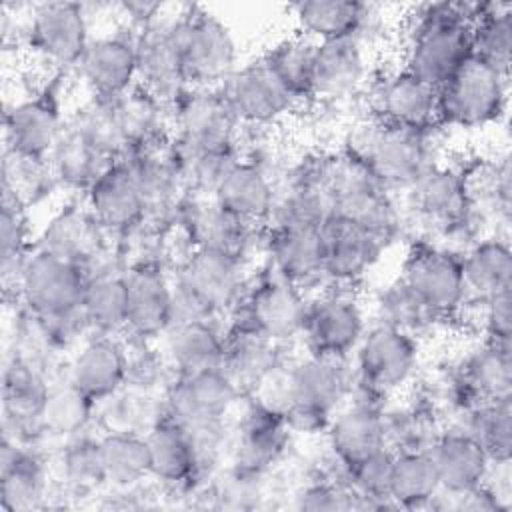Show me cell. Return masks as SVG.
<instances>
[{
	"label": "cell",
	"mask_w": 512,
	"mask_h": 512,
	"mask_svg": "<svg viewBox=\"0 0 512 512\" xmlns=\"http://www.w3.org/2000/svg\"><path fill=\"white\" fill-rule=\"evenodd\" d=\"M364 332L360 304L344 290H332L308 302L300 336L310 354L350 360Z\"/></svg>",
	"instance_id": "cell-16"
},
{
	"label": "cell",
	"mask_w": 512,
	"mask_h": 512,
	"mask_svg": "<svg viewBox=\"0 0 512 512\" xmlns=\"http://www.w3.org/2000/svg\"><path fill=\"white\" fill-rule=\"evenodd\" d=\"M400 278L442 320L458 314L468 298L462 254L436 242H418L410 248Z\"/></svg>",
	"instance_id": "cell-12"
},
{
	"label": "cell",
	"mask_w": 512,
	"mask_h": 512,
	"mask_svg": "<svg viewBox=\"0 0 512 512\" xmlns=\"http://www.w3.org/2000/svg\"><path fill=\"white\" fill-rule=\"evenodd\" d=\"M98 406L126 386V348L116 336L96 334L74 354L66 376Z\"/></svg>",
	"instance_id": "cell-26"
},
{
	"label": "cell",
	"mask_w": 512,
	"mask_h": 512,
	"mask_svg": "<svg viewBox=\"0 0 512 512\" xmlns=\"http://www.w3.org/2000/svg\"><path fill=\"white\" fill-rule=\"evenodd\" d=\"M178 16L166 20L162 12L154 24L136 32L138 86L168 106L190 88L178 40Z\"/></svg>",
	"instance_id": "cell-18"
},
{
	"label": "cell",
	"mask_w": 512,
	"mask_h": 512,
	"mask_svg": "<svg viewBox=\"0 0 512 512\" xmlns=\"http://www.w3.org/2000/svg\"><path fill=\"white\" fill-rule=\"evenodd\" d=\"M276 186L266 170L252 160H238L222 178L214 200L228 214L248 226H260L270 220Z\"/></svg>",
	"instance_id": "cell-34"
},
{
	"label": "cell",
	"mask_w": 512,
	"mask_h": 512,
	"mask_svg": "<svg viewBox=\"0 0 512 512\" xmlns=\"http://www.w3.org/2000/svg\"><path fill=\"white\" fill-rule=\"evenodd\" d=\"M352 390L358 402L382 406L384 398L402 390L418 368L416 336L388 324L364 332L354 354Z\"/></svg>",
	"instance_id": "cell-4"
},
{
	"label": "cell",
	"mask_w": 512,
	"mask_h": 512,
	"mask_svg": "<svg viewBox=\"0 0 512 512\" xmlns=\"http://www.w3.org/2000/svg\"><path fill=\"white\" fill-rule=\"evenodd\" d=\"M70 120L106 158L116 160L128 154V142L112 100L92 98Z\"/></svg>",
	"instance_id": "cell-53"
},
{
	"label": "cell",
	"mask_w": 512,
	"mask_h": 512,
	"mask_svg": "<svg viewBox=\"0 0 512 512\" xmlns=\"http://www.w3.org/2000/svg\"><path fill=\"white\" fill-rule=\"evenodd\" d=\"M60 472L74 490H94L106 484L98 438L74 436L64 440L58 456Z\"/></svg>",
	"instance_id": "cell-54"
},
{
	"label": "cell",
	"mask_w": 512,
	"mask_h": 512,
	"mask_svg": "<svg viewBox=\"0 0 512 512\" xmlns=\"http://www.w3.org/2000/svg\"><path fill=\"white\" fill-rule=\"evenodd\" d=\"M236 306L238 320L232 328L248 330L272 344L294 340L302 334L308 300L304 290L268 268Z\"/></svg>",
	"instance_id": "cell-8"
},
{
	"label": "cell",
	"mask_w": 512,
	"mask_h": 512,
	"mask_svg": "<svg viewBox=\"0 0 512 512\" xmlns=\"http://www.w3.org/2000/svg\"><path fill=\"white\" fill-rule=\"evenodd\" d=\"M48 494V474L38 452L2 436L0 446V510L24 512L40 508Z\"/></svg>",
	"instance_id": "cell-33"
},
{
	"label": "cell",
	"mask_w": 512,
	"mask_h": 512,
	"mask_svg": "<svg viewBox=\"0 0 512 512\" xmlns=\"http://www.w3.org/2000/svg\"><path fill=\"white\" fill-rule=\"evenodd\" d=\"M370 70L364 40L344 38L316 44L314 100L344 102L368 86Z\"/></svg>",
	"instance_id": "cell-23"
},
{
	"label": "cell",
	"mask_w": 512,
	"mask_h": 512,
	"mask_svg": "<svg viewBox=\"0 0 512 512\" xmlns=\"http://www.w3.org/2000/svg\"><path fill=\"white\" fill-rule=\"evenodd\" d=\"M122 132L128 142V150L148 144L152 140L168 136V112L170 106L160 102L142 86H134L120 98L112 100Z\"/></svg>",
	"instance_id": "cell-47"
},
{
	"label": "cell",
	"mask_w": 512,
	"mask_h": 512,
	"mask_svg": "<svg viewBox=\"0 0 512 512\" xmlns=\"http://www.w3.org/2000/svg\"><path fill=\"white\" fill-rule=\"evenodd\" d=\"M508 104V76L474 54L438 88V124L474 130L500 122Z\"/></svg>",
	"instance_id": "cell-6"
},
{
	"label": "cell",
	"mask_w": 512,
	"mask_h": 512,
	"mask_svg": "<svg viewBox=\"0 0 512 512\" xmlns=\"http://www.w3.org/2000/svg\"><path fill=\"white\" fill-rule=\"evenodd\" d=\"M98 404L78 390L68 378L58 384H50L40 426L54 440H68L80 436L92 422Z\"/></svg>",
	"instance_id": "cell-48"
},
{
	"label": "cell",
	"mask_w": 512,
	"mask_h": 512,
	"mask_svg": "<svg viewBox=\"0 0 512 512\" xmlns=\"http://www.w3.org/2000/svg\"><path fill=\"white\" fill-rule=\"evenodd\" d=\"M330 192L334 218L358 226L384 246L398 234L402 214L392 192L386 190L362 162L344 152L332 156Z\"/></svg>",
	"instance_id": "cell-5"
},
{
	"label": "cell",
	"mask_w": 512,
	"mask_h": 512,
	"mask_svg": "<svg viewBox=\"0 0 512 512\" xmlns=\"http://www.w3.org/2000/svg\"><path fill=\"white\" fill-rule=\"evenodd\" d=\"M366 88L374 120L426 134L440 126L438 90L404 66L372 78Z\"/></svg>",
	"instance_id": "cell-15"
},
{
	"label": "cell",
	"mask_w": 512,
	"mask_h": 512,
	"mask_svg": "<svg viewBox=\"0 0 512 512\" xmlns=\"http://www.w3.org/2000/svg\"><path fill=\"white\" fill-rule=\"evenodd\" d=\"M152 478L168 488H190L202 470L194 438L188 428L164 414L148 432Z\"/></svg>",
	"instance_id": "cell-31"
},
{
	"label": "cell",
	"mask_w": 512,
	"mask_h": 512,
	"mask_svg": "<svg viewBox=\"0 0 512 512\" xmlns=\"http://www.w3.org/2000/svg\"><path fill=\"white\" fill-rule=\"evenodd\" d=\"M326 438L332 458L342 470L388 448L384 406L356 400L332 416Z\"/></svg>",
	"instance_id": "cell-25"
},
{
	"label": "cell",
	"mask_w": 512,
	"mask_h": 512,
	"mask_svg": "<svg viewBox=\"0 0 512 512\" xmlns=\"http://www.w3.org/2000/svg\"><path fill=\"white\" fill-rule=\"evenodd\" d=\"M410 208L418 218L432 224L436 230L462 218L468 210L460 172L450 166H428L408 188Z\"/></svg>",
	"instance_id": "cell-37"
},
{
	"label": "cell",
	"mask_w": 512,
	"mask_h": 512,
	"mask_svg": "<svg viewBox=\"0 0 512 512\" xmlns=\"http://www.w3.org/2000/svg\"><path fill=\"white\" fill-rule=\"evenodd\" d=\"M296 506L300 510H348L356 508V494L346 484L318 480L298 492Z\"/></svg>",
	"instance_id": "cell-56"
},
{
	"label": "cell",
	"mask_w": 512,
	"mask_h": 512,
	"mask_svg": "<svg viewBox=\"0 0 512 512\" xmlns=\"http://www.w3.org/2000/svg\"><path fill=\"white\" fill-rule=\"evenodd\" d=\"M116 8L120 10L130 30L134 32H140L150 24H154L166 10L162 2H148V0H126V2H120Z\"/></svg>",
	"instance_id": "cell-57"
},
{
	"label": "cell",
	"mask_w": 512,
	"mask_h": 512,
	"mask_svg": "<svg viewBox=\"0 0 512 512\" xmlns=\"http://www.w3.org/2000/svg\"><path fill=\"white\" fill-rule=\"evenodd\" d=\"M378 316L382 324L404 330L412 336L428 330L440 318L408 288V284L398 278L388 284L378 296Z\"/></svg>",
	"instance_id": "cell-52"
},
{
	"label": "cell",
	"mask_w": 512,
	"mask_h": 512,
	"mask_svg": "<svg viewBox=\"0 0 512 512\" xmlns=\"http://www.w3.org/2000/svg\"><path fill=\"white\" fill-rule=\"evenodd\" d=\"M174 286L176 320H214L238 306L246 288L242 260L208 248H194L178 264Z\"/></svg>",
	"instance_id": "cell-2"
},
{
	"label": "cell",
	"mask_w": 512,
	"mask_h": 512,
	"mask_svg": "<svg viewBox=\"0 0 512 512\" xmlns=\"http://www.w3.org/2000/svg\"><path fill=\"white\" fill-rule=\"evenodd\" d=\"M454 428L474 436L492 462H510L512 456V398L480 402L458 414Z\"/></svg>",
	"instance_id": "cell-49"
},
{
	"label": "cell",
	"mask_w": 512,
	"mask_h": 512,
	"mask_svg": "<svg viewBox=\"0 0 512 512\" xmlns=\"http://www.w3.org/2000/svg\"><path fill=\"white\" fill-rule=\"evenodd\" d=\"M278 362V344H272L248 330L232 328L226 336L220 370L232 380L240 394H248Z\"/></svg>",
	"instance_id": "cell-45"
},
{
	"label": "cell",
	"mask_w": 512,
	"mask_h": 512,
	"mask_svg": "<svg viewBox=\"0 0 512 512\" xmlns=\"http://www.w3.org/2000/svg\"><path fill=\"white\" fill-rule=\"evenodd\" d=\"M472 300L478 306V320L484 338L494 344L512 346V290Z\"/></svg>",
	"instance_id": "cell-55"
},
{
	"label": "cell",
	"mask_w": 512,
	"mask_h": 512,
	"mask_svg": "<svg viewBox=\"0 0 512 512\" xmlns=\"http://www.w3.org/2000/svg\"><path fill=\"white\" fill-rule=\"evenodd\" d=\"M106 484L118 490H132L152 478L150 448L146 434L106 432L98 438Z\"/></svg>",
	"instance_id": "cell-43"
},
{
	"label": "cell",
	"mask_w": 512,
	"mask_h": 512,
	"mask_svg": "<svg viewBox=\"0 0 512 512\" xmlns=\"http://www.w3.org/2000/svg\"><path fill=\"white\" fill-rule=\"evenodd\" d=\"M430 134L370 118L350 130L344 154L362 162L386 190H406L432 166Z\"/></svg>",
	"instance_id": "cell-3"
},
{
	"label": "cell",
	"mask_w": 512,
	"mask_h": 512,
	"mask_svg": "<svg viewBox=\"0 0 512 512\" xmlns=\"http://www.w3.org/2000/svg\"><path fill=\"white\" fill-rule=\"evenodd\" d=\"M290 434L280 414L250 402L232 444L234 470L260 476L280 460Z\"/></svg>",
	"instance_id": "cell-28"
},
{
	"label": "cell",
	"mask_w": 512,
	"mask_h": 512,
	"mask_svg": "<svg viewBox=\"0 0 512 512\" xmlns=\"http://www.w3.org/2000/svg\"><path fill=\"white\" fill-rule=\"evenodd\" d=\"M22 40L56 72L76 68L92 40L86 6L64 0L32 4Z\"/></svg>",
	"instance_id": "cell-9"
},
{
	"label": "cell",
	"mask_w": 512,
	"mask_h": 512,
	"mask_svg": "<svg viewBox=\"0 0 512 512\" xmlns=\"http://www.w3.org/2000/svg\"><path fill=\"white\" fill-rule=\"evenodd\" d=\"M86 206L102 228L116 238L136 230L144 222V196L126 156L112 160L96 178L86 192Z\"/></svg>",
	"instance_id": "cell-21"
},
{
	"label": "cell",
	"mask_w": 512,
	"mask_h": 512,
	"mask_svg": "<svg viewBox=\"0 0 512 512\" xmlns=\"http://www.w3.org/2000/svg\"><path fill=\"white\" fill-rule=\"evenodd\" d=\"M240 392L222 370L174 376L166 388L164 410L190 432L224 424Z\"/></svg>",
	"instance_id": "cell-17"
},
{
	"label": "cell",
	"mask_w": 512,
	"mask_h": 512,
	"mask_svg": "<svg viewBox=\"0 0 512 512\" xmlns=\"http://www.w3.org/2000/svg\"><path fill=\"white\" fill-rule=\"evenodd\" d=\"M48 162L60 186L76 192L82 190L86 194L112 160L106 158L68 118Z\"/></svg>",
	"instance_id": "cell-40"
},
{
	"label": "cell",
	"mask_w": 512,
	"mask_h": 512,
	"mask_svg": "<svg viewBox=\"0 0 512 512\" xmlns=\"http://www.w3.org/2000/svg\"><path fill=\"white\" fill-rule=\"evenodd\" d=\"M478 2H426L404 14V68L436 90L472 56Z\"/></svg>",
	"instance_id": "cell-1"
},
{
	"label": "cell",
	"mask_w": 512,
	"mask_h": 512,
	"mask_svg": "<svg viewBox=\"0 0 512 512\" xmlns=\"http://www.w3.org/2000/svg\"><path fill=\"white\" fill-rule=\"evenodd\" d=\"M178 40L190 88H220L236 70V42L214 12L184 6L178 16Z\"/></svg>",
	"instance_id": "cell-7"
},
{
	"label": "cell",
	"mask_w": 512,
	"mask_h": 512,
	"mask_svg": "<svg viewBox=\"0 0 512 512\" xmlns=\"http://www.w3.org/2000/svg\"><path fill=\"white\" fill-rule=\"evenodd\" d=\"M54 172L46 158L22 156L12 150L2 154V202L28 210L46 198L56 186Z\"/></svg>",
	"instance_id": "cell-50"
},
{
	"label": "cell",
	"mask_w": 512,
	"mask_h": 512,
	"mask_svg": "<svg viewBox=\"0 0 512 512\" xmlns=\"http://www.w3.org/2000/svg\"><path fill=\"white\" fill-rule=\"evenodd\" d=\"M220 90L240 126L262 128L296 108V102L262 58L236 68Z\"/></svg>",
	"instance_id": "cell-20"
},
{
	"label": "cell",
	"mask_w": 512,
	"mask_h": 512,
	"mask_svg": "<svg viewBox=\"0 0 512 512\" xmlns=\"http://www.w3.org/2000/svg\"><path fill=\"white\" fill-rule=\"evenodd\" d=\"M428 452L434 460L442 494L458 496L484 484L492 460L480 442L464 430L438 432Z\"/></svg>",
	"instance_id": "cell-29"
},
{
	"label": "cell",
	"mask_w": 512,
	"mask_h": 512,
	"mask_svg": "<svg viewBox=\"0 0 512 512\" xmlns=\"http://www.w3.org/2000/svg\"><path fill=\"white\" fill-rule=\"evenodd\" d=\"M62 76L64 72H56L50 82L6 108L4 150L48 160L66 124L60 106Z\"/></svg>",
	"instance_id": "cell-13"
},
{
	"label": "cell",
	"mask_w": 512,
	"mask_h": 512,
	"mask_svg": "<svg viewBox=\"0 0 512 512\" xmlns=\"http://www.w3.org/2000/svg\"><path fill=\"white\" fill-rule=\"evenodd\" d=\"M108 236L86 204H66L50 218L36 246L78 264L86 274L110 266L124 268L118 250L112 252Z\"/></svg>",
	"instance_id": "cell-14"
},
{
	"label": "cell",
	"mask_w": 512,
	"mask_h": 512,
	"mask_svg": "<svg viewBox=\"0 0 512 512\" xmlns=\"http://www.w3.org/2000/svg\"><path fill=\"white\" fill-rule=\"evenodd\" d=\"M178 226L192 248H208L242 260L254 226H248L216 204L212 196L188 194L178 212Z\"/></svg>",
	"instance_id": "cell-24"
},
{
	"label": "cell",
	"mask_w": 512,
	"mask_h": 512,
	"mask_svg": "<svg viewBox=\"0 0 512 512\" xmlns=\"http://www.w3.org/2000/svg\"><path fill=\"white\" fill-rule=\"evenodd\" d=\"M80 304L82 318L94 334L116 336L128 326V286L124 268H106L86 274Z\"/></svg>",
	"instance_id": "cell-38"
},
{
	"label": "cell",
	"mask_w": 512,
	"mask_h": 512,
	"mask_svg": "<svg viewBox=\"0 0 512 512\" xmlns=\"http://www.w3.org/2000/svg\"><path fill=\"white\" fill-rule=\"evenodd\" d=\"M86 280L78 264L34 246L20 274L18 300L42 318L72 316L80 312Z\"/></svg>",
	"instance_id": "cell-10"
},
{
	"label": "cell",
	"mask_w": 512,
	"mask_h": 512,
	"mask_svg": "<svg viewBox=\"0 0 512 512\" xmlns=\"http://www.w3.org/2000/svg\"><path fill=\"white\" fill-rule=\"evenodd\" d=\"M384 244L358 226L332 218L324 226V280L356 284L380 258Z\"/></svg>",
	"instance_id": "cell-32"
},
{
	"label": "cell",
	"mask_w": 512,
	"mask_h": 512,
	"mask_svg": "<svg viewBox=\"0 0 512 512\" xmlns=\"http://www.w3.org/2000/svg\"><path fill=\"white\" fill-rule=\"evenodd\" d=\"M226 336L214 320H180L164 334V356L174 376L220 370Z\"/></svg>",
	"instance_id": "cell-36"
},
{
	"label": "cell",
	"mask_w": 512,
	"mask_h": 512,
	"mask_svg": "<svg viewBox=\"0 0 512 512\" xmlns=\"http://www.w3.org/2000/svg\"><path fill=\"white\" fill-rule=\"evenodd\" d=\"M92 98L116 100L138 84L136 32L92 38L76 66Z\"/></svg>",
	"instance_id": "cell-22"
},
{
	"label": "cell",
	"mask_w": 512,
	"mask_h": 512,
	"mask_svg": "<svg viewBox=\"0 0 512 512\" xmlns=\"http://www.w3.org/2000/svg\"><path fill=\"white\" fill-rule=\"evenodd\" d=\"M128 286V326L132 338H162L176 320L174 286L160 262H140L124 270Z\"/></svg>",
	"instance_id": "cell-19"
},
{
	"label": "cell",
	"mask_w": 512,
	"mask_h": 512,
	"mask_svg": "<svg viewBox=\"0 0 512 512\" xmlns=\"http://www.w3.org/2000/svg\"><path fill=\"white\" fill-rule=\"evenodd\" d=\"M176 144L182 152H218L238 148V128L232 108L220 88H186L170 106Z\"/></svg>",
	"instance_id": "cell-11"
},
{
	"label": "cell",
	"mask_w": 512,
	"mask_h": 512,
	"mask_svg": "<svg viewBox=\"0 0 512 512\" xmlns=\"http://www.w3.org/2000/svg\"><path fill=\"white\" fill-rule=\"evenodd\" d=\"M462 274L468 298H490L512 290V252L506 238L482 236L462 252Z\"/></svg>",
	"instance_id": "cell-41"
},
{
	"label": "cell",
	"mask_w": 512,
	"mask_h": 512,
	"mask_svg": "<svg viewBox=\"0 0 512 512\" xmlns=\"http://www.w3.org/2000/svg\"><path fill=\"white\" fill-rule=\"evenodd\" d=\"M456 376L474 404L512 398V346L484 340Z\"/></svg>",
	"instance_id": "cell-39"
},
{
	"label": "cell",
	"mask_w": 512,
	"mask_h": 512,
	"mask_svg": "<svg viewBox=\"0 0 512 512\" xmlns=\"http://www.w3.org/2000/svg\"><path fill=\"white\" fill-rule=\"evenodd\" d=\"M350 360L306 354L290 366L292 402L326 416H334L352 390Z\"/></svg>",
	"instance_id": "cell-27"
},
{
	"label": "cell",
	"mask_w": 512,
	"mask_h": 512,
	"mask_svg": "<svg viewBox=\"0 0 512 512\" xmlns=\"http://www.w3.org/2000/svg\"><path fill=\"white\" fill-rule=\"evenodd\" d=\"M270 270L306 288L324 280V228L276 226L268 236Z\"/></svg>",
	"instance_id": "cell-30"
},
{
	"label": "cell",
	"mask_w": 512,
	"mask_h": 512,
	"mask_svg": "<svg viewBox=\"0 0 512 512\" xmlns=\"http://www.w3.org/2000/svg\"><path fill=\"white\" fill-rule=\"evenodd\" d=\"M28 210L22 206L2 202V214H0V272H2V284L8 292L10 288H16V300H18V282L22 268L32 254L34 248H30V226H28Z\"/></svg>",
	"instance_id": "cell-51"
},
{
	"label": "cell",
	"mask_w": 512,
	"mask_h": 512,
	"mask_svg": "<svg viewBox=\"0 0 512 512\" xmlns=\"http://www.w3.org/2000/svg\"><path fill=\"white\" fill-rule=\"evenodd\" d=\"M262 60L298 104L314 102V64H316V42L302 36L284 38L276 42Z\"/></svg>",
	"instance_id": "cell-44"
},
{
	"label": "cell",
	"mask_w": 512,
	"mask_h": 512,
	"mask_svg": "<svg viewBox=\"0 0 512 512\" xmlns=\"http://www.w3.org/2000/svg\"><path fill=\"white\" fill-rule=\"evenodd\" d=\"M472 54L510 76L512 62V4L478 2V16L472 24Z\"/></svg>",
	"instance_id": "cell-46"
},
{
	"label": "cell",
	"mask_w": 512,
	"mask_h": 512,
	"mask_svg": "<svg viewBox=\"0 0 512 512\" xmlns=\"http://www.w3.org/2000/svg\"><path fill=\"white\" fill-rule=\"evenodd\" d=\"M302 36L316 44L360 38L370 28L374 6L354 0H304L290 6Z\"/></svg>",
	"instance_id": "cell-35"
},
{
	"label": "cell",
	"mask_w": 512,
	"mask_h": 512,
	"mask_svg": "<svg viewBox=\"0 0 512 512\" xmlns=\"http://www.w3.org/2000/svg\"><path fill=\"white\" fill-rule=\"evenodd\" d=\"M440 494V478L428 448L394 452L390 500L396 508L432 506Z\"/></svg>",
	"instance_id": "cell-42"
}]
</instances>
